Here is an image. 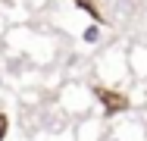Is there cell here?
Returning a JSON list of instances; mask_svg holds the SVG:
<instances>
[{"label":"cell","instance_id":"obj_2","mask_svg":"<svg viewBox=\"0 0 147 141\" xmlns=\"http://www.w3.org/2000/svg\"><path fill=\"white\" fill-rule=\"evenodd\" d=\"M3 135H6V116H0V141H3Z\"/></svg>","mask_w":147,"mask_h":141},{"label":"cell","instance_id":"obj_3","mask_svg":"<svg viewBox=\"0 0 147 141\" xmlns=\"http://www.w3.org/2000/svg\"><path fill=\"white\" fill-rule=\"evenodd\" d=\"M110 141H119V138H110Z\"/></svg>","mask_w":147,"mask_h":141},{"label":"cell","instance_id":"obj_1","mask_svg":"<svg viewBox=\"0 0 147 141\" xmlns=\"http://www.w3.org/2000/svg\"><path fill=\"white\" fill-rule=\"evenodd\" d=\"M82 38H85V44H97V41H100V28H97V25H88L85 31H82Z\"/></svg>","mask_w":147,"mask_h":141}]
</instances>
